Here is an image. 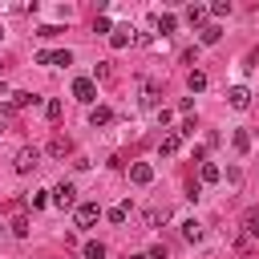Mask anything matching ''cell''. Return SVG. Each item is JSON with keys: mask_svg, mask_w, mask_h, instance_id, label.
<instances>
[{"mask_svg": "<svg viewBox=\"0 0 259 259\" xmlns=\"http://www.w3.org/2000/svg\"><path fill=\"white\" fill-rule=\"evenodd\" d=\"M0 40H4V28H0Z\"/></svg>", "mask_w": 259, "mask_h": 259, "instance_id": "cell-36", "label": "cell"}, {"mask_svg": "<svg viewBox=\"0 0 259 259\" xmlns=\"http://www.w3.org/2000/svg\"><path fill=\"white\" fill-rule=\"evenodd\" d=\"M36 101H40V97L28 93V89H16V93H12V105H16V109H28V105H36Z\"/></svg>", "mask_w": 259, "mask_h": 259, "instance_id": "cell-15", "label": "cell"}, {"mask_svg": "<svg viewBox=\"0 0 259 259\" xmlns=\"http://www.w3.org/2000/svg\"><path fill=\"white\" fill-rule=\"evenodd\" d=\"M210 16H231V0H214L210 4Z\"/></svg>", "mask_w": 259, "mask_h": 259, "instance_id": "cell-28", "label": "cell"}, {"mask_svg": "<svg viewBox=\"0 0 259 259\" xmlns=\"http://www.w3.org/2000/svg\"><path fill=\"white\" fill-rule=\"evenodd\" d=\"M178 150H182V134H166V138H162V146H158V154H162V158H170V154H178Z\"/></svg>", "mask_w": 259, "mask_h": 259, "instance_id": "cell-11", "label": "cell"}, {"mask_svg": "<svg viewBox=\"0 0 259 259\" xmlns=\"http://www.w3.org/2000/svg\"><path fill=\"white\" fill-rule=\"evenodd\" d=\"M178 134H182V138H194V121H190V117H186V121H182V125H178Z\"/></svg>", "mask_w": 259, "mask_h": 259, "instance_id": "cell-34", "label": "cell"}, {"mask_svg": "<svg viewBox=\"0 0 259 259\" xmlns=\"http://www.w3.org/2000/svg\"><path fill=\"white\" fill-rule=\"evenodd\" d=\"M142 105H146V109H154V113L162 109V105H158V89H154V85H146V89H142Z\"/></svg>", "mask_w": 259, "mask_h": 259, "instance_id": "cell-21", "label": "cell"}, {"mask_svg": "<svg viewBox=\"0 0 259 259\" xmlns=\"http://www.w3.org/2000/svg\"><path fill=\"white\" fill-rule=\"evenodd\" d=\"M166 219H170V210H166V206H162V210H158V206H154V210H146V223H150V227H158V223H166Z\"/></svg>", "mask_w": 259, "mask_h": 259, "instance_id": "cell-26", "label": "cell"}, {"mask_svg": "<svg viewBox=\"0 0 259 259\" xmlns=\"http://www.w3.org/2000/svg\"><path fill=\"white\" fill-rule=\"evenodd\" d=\"M49 194H53V190H32V194H28V202H32V206H45V202H49Z\"/></svg>", "mask_w": 259, "mask_h": 259, "instance_id": "cell-30", "label": "cell"}, {"mask_svg": "<svg viewBox=\"0 0 259 259\" xmlns=\"http://www.w3.org/2000/svg\"><path fill=\"white\" fill-rule=\"evenodd\" d=\"M81 251H85V259H105V243H97V239H89Z\"/></svg>", "mask_w": 259, "mask_h": 259, "instance_id": "cell-24", "label": "cell"}, {"mask_svg": "<svg viewBox=\"0 0 259 259\" xmlns=\"http://www.w3.org/2000/svg\"><path fill=\"white\" fill-rule=\"evenodd\" d=\"M227 101H231L235 109H251V89H247V85H231V89H227Z\"/></svg>", "mask_w": 259, "mask_h": 259, "instance_id": "cell-6", "label": "cell"}, {"mask_svg": "<svg viewBox=\"0 0 259 259\" xmlns=\"http://www.w3.org/2000/svg\"><path fill=\"white\" fill-rule=\"evenodd\" d=\"M36 65H73L69 49H53V53H36Z\"/></svg>", "mask_w": 259, "mask_h": 259, "instance_id": "cell-5", "label": "cell"}, {"mask_svg": "<svg viewBox=\"0 0 259 259\" xmlns=\"http://www.w3.org/2000/svg\"><path fill=\"white\" fill-rule=\"evenodd\" d=\"M130 182L150 186V182H154V166H150V162H134V166H130Z\"/></svg>", "mask_w": 259, "mask_h": 259, "instance_id": "cell-7", "label": "cell"}, {"mask_svg": "<svg viewBox=\"0 0 259 259\" xmlns=\"http://www.w3.org/2000/svg\"><path fill=\"white\" fill-rule=\"evenodd\" d=\"M130 40H134V28H130V24H121V28L109 32V49H125Z\"/></svg>", "mask_w": 259, "mask_h": 259, "instance_id": "cell-9", "label": "cell"}, {"mask_svg": "<svg viewBox=\"0 0 259 259\" xmlns=\"http://www.w3.org/2000/svg\"><path fill=\"white\" fill-rule=\"evenodd\" d=\"M16 130V105L8 101V105H0V134H12Z\"/></svg>", "mask_w": 259, "mask_h": 259, "instance_id": "cell-10", "label": "cell"}, {"mask_svg": "<svg viewBox=\"0 0 259 259\" xmlns=\"http://www.w3.org/2000/svg\"><path fill=\"white\" fill-rule=\"evenodd\" d=\"M186 85H190V93H202V89H206V73H202V69H190Z\"/></svg>", "mask_w": 259, "mask_h": 259, "instance_id": "cell-18", "label": "cell"}, {"mask_svg": "<svg viewBox=\"0 0 259 259\" xmlns=\"http://www.w3.org/2000/svg\"><path fill=\"white\" fill-rule=\"evenodd\" d=\"M57 32H61L57 24H40V28H36V36H57Z\"/></svg>", "mask_w": 259, "mask_h": 259, "instance_id": "cell-32", "label": "cell"}, {"mask_svg": "<svg viewBox=\"0 0 259 259\" xmlns=\"http://www.w3.org/2000/svg\"><path fill=\"white\" fill-rule=\"evenodd\" d=\"M174 28H178V16H174V12H158V32L166 36V32H174Z\"/></svg>", "mask_w": 259, "mask_h": 259, "instance_id": "cell-17", "label": "cell"}, {"mask_svg": "<svg viewBox=\"0 0 259 259\" xmlns=\"http://www.w3.org/2000/svg\"><path fill=\"white\" fill-rule=\"evenodd\" d=\"M12 235H16V239H28V219H24V214L12 219Z\"/></svg>", "mask_w": 259, "mask_h": 259, "instance_id": "cell-27", "label": "cell"}, {"mask_svg": "<svg viewBox=\"0 0 259 259\" xmlns=\"http://www.w3.org/2000/svg\"><path fill=\"white\" fill-rule=\"evenodd\" d=\"M231 146H235V154H247V150H251V134H247V130H235V134H231Z\"/></svg>", "mask_w": 259, "mask_h": 259, "instance_id": "cell-16", "label": "cell"}, {"mask_svg": "<svg viewBox=\"0 0 259 259\" xmlns=\"http://www.w3.org/2000/svg\"><path fill=\"white\" fill-rule=\"evenodd\" d=\"M105 219H109V223H125V219H130V202H117V206H109V210H105Z\"/></svg>", "mask_w": 259, "mask_h": 259, "instance_id": "cell-20", "label": "cell"}, {"mask_svg": "<svg viewBox=\"0 0 259 259\" xmlns=\"http://www.w3.org/2000/svg\"><path fill=\"white\" fill-rule=\"evenodd\" d=\"M49 154H53V158H65V154H73V142H69V138H61V134H57V138H53V142H49Z\"/></svg>", "mask_w": 259, "mask_h": 259, "instance_id": "cell-12", "label": "cell"}, {"mask_svg": "<svg viewBox=\"0 0 259 259\" xmlns=\"http://www.w3.org/2000/svg\"><path fill=\"white\" fill-rule=\"evenodd\" d=\"M154 117H158V125H170V121H174V113H170V109H158Z\"/></svg>", "mask_w": 259, "mask_h": 259, "instance_id": "cell-33", "label": "cell"}, {"mask_svg": "<svg viewBox=\"0 0 259 259\" xmlns=\"http://www.w3.org/2000/svg\"><path fill=\"white\" fill-rule=\"evenodd\" d=\"M219 36H223V28H219V24H206V28H198V45H219Z\"/></svg>", "mask_w": 259, "mask_h": 259, "instance_id": "cell-14", "label": "cell"}, {"mask_svg": "<svg viewBox=\"0 0 259 259\" xmlns=\"http://www.w3.org/2000/svg\"><path fill=\"white\" fill-rule=\"evenodd\" d=\"M53 206H61V210H77V186H73V182L53 186Z\"/></svg>", "mask_w": 259, "mask_h": 259, "instance_id": "cell-2", "label": "cell"}, {"mask_svg": "<svg viewBox=\"0 0 259 259\" xmlns=\"http://www.w3.org/2000/svg\"><path fill=\"white\" fill-rule=\"evenodd\" d=\"M198 178H202V182H219V178H223V170H219L214 162H202V170H198Z\"/></svg>", "mask_w": 259, "mask_h": 259, "instance_id": "cell-23", "label": "cell"}, {"mask_svg": "<svg viewBox=\"0 0 259 259\" xmlns=\"http://www.w3.org/2000/svg\"><path fill=\"white\" fill-rule=\"evenodd\" d=\"M243 227H247V239H255V243H259V214H255V210L243 219Z\"/></svg>", "mask_w": 259, "mask_h": 259, "instance_id": "cell-25", "label": "cell"}, {"mask_svg": "<svg viewBox=\"0 0 259 259\" xmlns=\"http://www.w3.org/2000/svg\"><path fill=\"white\" fill-rule=\"evenodd\" d=\"M130 259H150V255H130Z\"/></svg>", "mask_w": 259, "mask_h": 259, "instance_id": "cell-35", "label": "cell"}, {"mask_svg": "<svg viewBox=\"0 0 259 259\" xmlns=\"http://www.w3.org/2000/svg\"><path fill=\"white\" fill-rule=\"evenodd\" d=\"M89 121H93V125H109V121H113V113H109L105 105H93V109H89Z\"/></svg>", "mask_w": 259, "mask_h": 259, "instance_id": "cell-19", "label": "cell"}, {"mask_svg": "<svg viewBox=\"0 0 259 259\" xmlns=\"http://www.w3.org/2000/svg\"><path fill=\"white\" fill-rule=\"evenodd\" d=\"M182 239H186V243H198V239H202V223H198V219H186V223H182Z\"/></svg>", "mask_w": 259, "mask_h": 259, "instance_id": "cell-13", "label": "cell"}, {"mask_svg": "<svg viewBox=\"0 0 259 259\" xmlns=\"http://www.w3.org/2000/svg\"><path fill=\"white\" fill-rule=\"evenodd\" d=\"M206 16H210V8H202V4H190V8H186L190 28H206Z\"/></svg>", "mask_w": 259, "mask_h": 259, "instance_id": "cell-8", "label": "cell"}, {"mask_svg": "<svg viewBox=\"0 0 259 259\" xmlns=\"http://www.w3.org/2000/svg\"><path fill=\"white\" fill-rule=\"evenodd\" d=\"M93 32H113V20H109V16H97V20H93Z\"/></svg>", "mask_w": 259, "mask_h": 259, "instance_id": "cell-29", "label": "cell"}, {"mask_svg": "<svg viewBox=\"0 0 259 259\" xmlns=\"http://www.w3.org/2000/svg\"><path fill=\"white\" fill-rule=\"evenodd\" d=\"M61 113H65V105H61L57 97H49V101H45V117H49V121H61Z\"/></svg>", "mask_w": 259, "mask_h": 259, "instance_id": "cell-22", "label": "cell"}, {"mask_svg": "<svg viewBox=\"0 0 259 259\" xmlns=\"http://www.w3.org/2000/svg\"><path fill=\"white\" fill-rule=\"evenodd\" d=\"M97 219H101V206H97V202H77V210H73V223H77L81 231H89Z\"/></svg>", "mask_w": 259, "mask_h": 259, "instance_id": "cell-3", "label": "cell"}, {"mask_svg": "<svg viewBox=\"0 0 259 259\" xmlns=\"http://www.w3.org/2000/svg\"><path fill=\"white\" fill-rule=\"evenodd\" d=\"M36 166H40V150H36V146H20L16 158H12V170H16V174H32Z\"/></svg>", "mask_w": 259, "mask_h": 259, "instance_id": "cell-1", "label": "cell"}, {"mask_svg": "<svg viewBox=\"0 0 259 259\" xmlns=\"http://www.w3.org/2000/svg\"><path fill=\"white\" fill-rule=\"evenodd\" d=\"M73 97L85 101V105H93V101H97V81H93V77H77V81H73Z\"/></svg>", "mask_w": 259, "mask_h": 259, "instance_id": "cell-4", "label": "cell"}, {"mask_svg": "<svg viewBox=\"0 0 259 259\" xmlns=\"http://www.w3.org/2000/svg\"><path fill=\"white\" fill-rule=\"evenodd\" d=\"M146 255H150V259H170V251H166V243H154V247H150Z\"/></svg>", "mask_w": 259, "mask_h": 259, "instance_id": "cell-31", "label": "cell"}]
</instances>
